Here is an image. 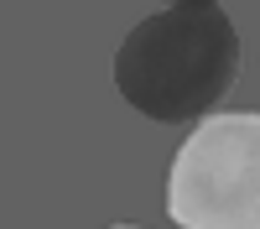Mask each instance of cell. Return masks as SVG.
I'll return each instance as SVG.
<instances>
[{"mask_svg":"<svg viewBox=\"0 0 260 229\" xmlns=\"http://www.w3.org/2000/svg\"><path fill=\"white\" fill-rule=\"evenodd\" d=\"M240 78V31L213 0L167 6L130 26L115 52V89L156 125L208 120Z\"/></svg>","mask_w":260,"mask_h":229,"instance_id":"obj_1","label":"cell"},{"mask_svg":"<svg viewBox=\"0 0 260 229\" xmlns=\"http://www.w3.org/2000/svg\"><path fill=\"white\" fill-rule=\"evenodd\" d=\"M167 214L182 229H260V115L198 120L172 156Z\"/></svg>","mask_w":260,"mask_h":229,"instance_id":"obj_2","label":"cell"},{"mask_svg":"<svg viewBox=\"0 0 260 229\" xmlns=\"http://www.w3.org/2000/svg\"><path fill=\"white\" fill-rule=\"evenodd\" d=\"M110 229H146V224H110Z\"/></svg>","mask_w":260,"mask_h":229,"instance_id":"obj_3","label":"cell"},{"mask_svg":"<svg viewBox=\"0 0 260 229\" xmlns=\"http://www.w3.org/2000/svg\"><path fill=\"white\" fill-rule=\"evenodd\" d=\"M167 6H192V0H167ZM213 6H219V0H213Z\"/></svg>","mask_w":260,"mask_h":229,"instance_id":"obj_4","label":"cell"}]
</instances>
